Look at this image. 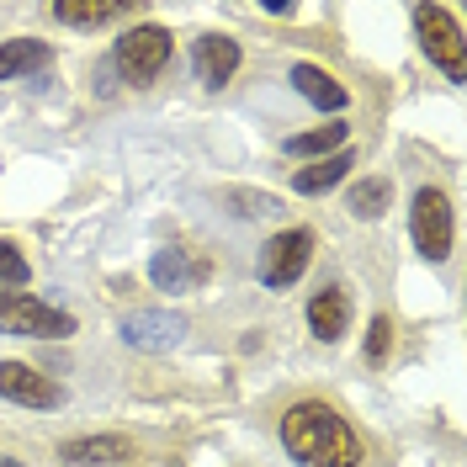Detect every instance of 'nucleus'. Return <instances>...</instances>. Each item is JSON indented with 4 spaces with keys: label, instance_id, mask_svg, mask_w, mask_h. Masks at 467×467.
<instances>
[{
    "label": "nucleus",
    "instance_id": "nucleus-18",
    "mask_svg": "<svg viewBox=\"0 0 467 467\" xmlns=\"http://www.w3.org/2000/svg\"><path fill=\"white\" fill-rule=\"evenodd\" d=\"M388 202H393V186H388L382 175H372V181H356V186H350V197H346V207L356 213V218H382V213H388Z\"/></svg>",
    "mask_w": 467,
    "mask_h": 467
},
{
    "label": "nucleus",
    "instance_id": "nucleus-1",
    "mask_svg": "<svg viewBox=\"0 0 467 467\" xmlns=\"http://www.w3.org/2000/svg\"><path fill=\"white\" fill-rule=\"evenodd\" d=\"M282 446L303 467H361V441L346 414L324 399H303L282 414Z\"/></svg>",
    "mask_w": 467,
    "mask_h": 467
},
{
    "label": "nucleus",
    "instance_id": "nucleus-9",
    "mask_svg": "<svg viewBox=\"0 0 467 467\" xmlns=\"http://www.w3.org/2000/svg\"><path fill=\"white\" fill-rule=\"evenodd\" d=\"M181 335H186V319L171 308H139L122 319V340L133 350H171Z\"/></svg>",
    "mask_w": 467,
    "mask_h": 467
},
{
    "label": "nucleus",
    "instance_id": "nucleus-10",
    "mask_svg": "<svg viewBox=\"0 0 467 467\" xmlns=\"http://www.w3.org/2000/svg\"><path fill=\"white\" fill-rule=\"evenodd\" d=\"M192 69H197V80L202 86H229L234 69H239V43L234 37H223V32H207V37H197V48H192Z\"/></svg>",
    "mask_w": 467,
    "mask_h": 467
},
{
    "label": "nucleus",
    "instance_id": "nucleus-11",
    "mask_svg": "<svg viewBox=\"0 0 467 467\" xmlns=\"http://www.w3.org/2000/svg\"><path fill=\"white\" fill-rule=\"evenodd\" d=\"M58 462L64 467H117L133 462V441L128 436H80L58 446Z\"/></svg>",
    "mask_w": 467,
    "mask_h": 467
},
{
    "label": "nucleus",
    "instance_id": "nucleus-20",
    "mask_svg": "<svg viewBox=\"0 0 467 467\" xmlns=\"http://www.w3.org/2000/svg\"><path fill=\"white\" fill-rule=\"evenodd\" d=\"M27 276H32V271H27V261L16 255V244H5V239H0V287H22Z\"/></svg>",
    "mask_w": 467,
    "mask_h": 467
},
{
    "label": "nucleus",
    "instance_id": "nucleus-12",
    "mask_svg": "<svg viewBox=\"0 0 467 467\" xmlns=\"http://www.w3.org/2000/svg\"><path fill=\"white\" fill-rule=\"evenodd\" d=\"M350 324V292L346 287H319L308 297V329L319 340H340Z\"/></svg>",
    "mask_w": 467,
    "mask_h": 467
},
{
    "label": "nucleus",
    "instance_id": "nucleus-4",
    "mask_svg": "<svg viewBox=\"0 0 467 467\" xmlns=\"http://www.w3.org/2000/svg\"><path fill=\"white\" fill-rule=\"evenodd\" d=\"M112 64L122 69V80H128V86H149V80L171 64V32L154 27V22H144V27H128L122 37H117Z\"/></svg>",
    "mask_w": 467,
    "mask_h": 467
},
{
    "label": "nucleus",
    "instance_id": "nucleus-5",
    "mask_svg": "<svg viewBox=\"0 0 467 467\" xmlns=\"http://www.w3.org/2000/svg\"><path fill=\"white\" fill-rule=\"evenodd\" d=\"M409 234H414V250L436 265L451 255V202L441 186H420L414 207H409Z\"/></svg>",
    "mask_w": 467,
    "mask_h": 467
},
{
    "label": "nucleus",
    "instance_id": "nucleus-6",
    "mask_svg": "<svg viewBox=\"0 0 467 467\" xmlns=\"http://www.w3.org/2000/svg\"><path fill=\"white\" fill-rule=\"evenodd\" d=\"M314 261V234L308 229H282L265 239L261 250V282L265 287H292Z\"/></svg>",
    "mask_w": 467,
    "mask_h": 467
},
{
    "label": "nucleus",
    "instance_id": "nucleus-3",
    "mask_svg": "<svg viewBox=\"0 0 467 467\" xmlns=\"http://www.w3.org/2000/svg\"><path fill=\"white\" fill-rule=\"evenodd\" d=\"M414 32H420V48L431 54V64H441L446 80H467V58H462V27L446 5H414Z\"/></svg>",
    "mask_w": 467,
    "mask_h": 467
},
{
    "label": "nucleus",
    "instance_id": "nucleus-21",
    "mask_svg": "<svg viewBox=\"0 0 467 467\" xmlns=\"http://www.w3.org/2000/svg\"><path fill=\"white\" fill-rule=\"evenodd\" d=\"M0 467H22V462H11V457H0Z\"/></svg>",
    "mask_w": 467,
    "mask_h": 467
},
{
    "label": "nucleus",
    "instance_id": "nucleus-7",
    "mask_svg": "<svg viewBox=\"0 0 467 467\" xmlns=\"http://www.w3.org/2000/svg\"><path fill=\"white\" fill-rule=\"evenodd\" d=\"M0 399L22 409H58L64 404V388L54 378H43L27 361H0Z\"/></svg>",
    "mask_w": 467,
    "mask_h": 467
},
{
    "label": "nucleus",
    "instance_id": "nucleus-2",
    "mask_svg": "<svg viewBox=\"0 0 467 467\" xmlns=\"http://www.w3.org/2000/svg\"><path fill=\"white\" fill-rule=\"evenodd\" d=\"M0 335H27V340H64L75 335V319L43 303V297H27V292H5L0 287Z\"/></svg>",
    "mask_w": 467,
    "mask_h": 467
},
{
    "label": "nucleus",
    "instance_id": "nucleus-8",
    "mask_svg": "<svg viewBox=\"0 0 467 467\" xmlns=\"http://www.w3.org/2000/svg\"><path fill=\"white\" fill-rule=\"evenodd\" d=\"M207 271H213V265H207L197 250H181V244L154 250V261H149V276H154L160 292H197L207 282Z\"/></svg>",
    "mask_w": 467,
    "mask_h": 467
},
{
    "label": "nucleus",
    "instance_id": "nucleus-15",
    "mask_svg": "<svg viewBox=\"0 0 467 467\" xmlns=\"http://www.w3.org/2000/svg\"><path fill=\"white\" fill-rule=\"evenodd\" d=\"M133 5H122V0H58L54 16L64 27H101V22H117V16H128Z\"/></svg>",
    "mask_w": 467,
    "mask_h": 467
},
{
    "label": "nucleus",
    "instance_id": "nucleus-13",
    "mask_svg": "<svg viewBox=\"0 0 467 467\" xmlns=\"http://www.w3.org/2000/svg\"><path fill=\"white\" fill-rule=\"evenodd\" d=\"M287 80H292V90L308 96L319 112H340V107H346V86H340L329 69H319V64H292Z\"/></svg>",
    "mask_w": 467,
    "mask_h": 467
},
{
    "label": "nucleus",
    "instance_id": "nucleus-16",
    "mask_svg": "<svg viewBox=\"0 0 467 467\" xmlns=\"http://www.w3.org/2000/svg\"><path fill=\"white\" fill-rule=\"evenodd\" d=\"M346 171H350V144L335 149V154H324L319 165H303V171L292 175V186H297L303 197H314V192H329L335 181H346Z\"/></svg>",
    "mask_w": 467,
    "mask_h": 467
},
{
    "label": "nucleus",
    "instance_id": "nucleus-14",
    "mask_svg": "<svg viewBox=\"0 0 467 467\" xmlns=\"http://www.w3.org/2000/svg\"><path fill=\"white\" fill-rule=\"evenodd\" d=\"M54 64V48L37 43V37H16V43H0V80H22Z\"/></svg>",
    "mask_w": 467,
    "mask_h": 467
},
{
    "label": "nucleus",
    "instance_id": "nucleus-19",
    "mask_svg": "<svg viewBox=\"0 0 467 467\" xmlns=\"http://www.w3.org/2000/svg\"><path fill=\"white\" fill-rule=\"evenodd\" d=\"M388 350H393V324H388V314H378L372 329H367V361L382 367V361H388Z\"/></svg>",
    "mask_w": 467,
    "mask_h": 467
},
{
    "label": "nucleus",
    "instance_id": "nucleus-17",
    "mask_svg": "<svg viewBox=\"0 0 467 467\" xmlns=\"http://www.w3.org/2000/svg\"><path fill=\"white\" fill-rule=\"evenodd\" d=\"M346 144V122H324V128H308V133H292L287 154L292 160H308V154H335Z\"/></svg>",
    "mask_w": 467,
    "mask_h": 467
}]
</instances>
